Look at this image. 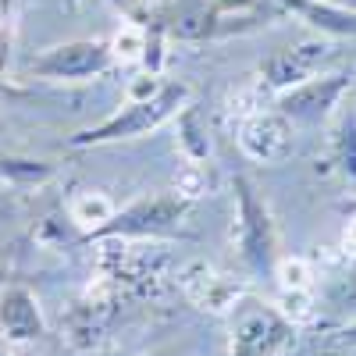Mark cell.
Returning <instances> with one entry per match:
<instances>
[{"label": "cell", "instance_id": "1", "mask_svg": "<svg viewBox=\"0 0 356 356\" xmlns=\"http://www.w3.org/2000/svg\"><path fill=\"white\" fill-rule=\"evenodd\" d=\"M186 100H189V86H182V82L161 86V93L146 97V100H129V107L107 118L104 125L72 136V146H104V143H118V139H139L146 132L161 129L168 118H175L186 107Z\"/></svg>", "mask_w": 356, "mask_h": 356}, {"label": "cell", "instance_id": "2", "mask_svg": "<svg viewBox=\"0 0 356 356\" xmlns=\"http://www.w3.org/2000/svg\"><path fill=\"white\" fill-rule=\"evenodd\" d=\"M235 243H239L243 264L257 278H275L278 271V239H275V221L271 211L264 207V200L257 196V189L246 178H235Z\"/></svg>", "mask_w": 356, "mask_h": 356}, {"label": "cell", "instance_id": "3", "mask_svg": "<svg viewBox=\"0 0 356 356\" xmlns=\"http://www.w3.org/2000/svg\"><path fill=\"white\" fill-rule=\"evenodd\" d=\"M186 211L189 200L182 193H161L125 207V211H114V218L104 228H97L89 239H150L161 232H175L182 225Z\"/></svg>", "mask_w": 356, "mask_h": 356}, {"label": "cell", "instance_id": "4", "mask_svg": "<svg viewBox=\"0 0 356 356\" xmlns=\"http://www.w3.org/2000/svg\"><path fill=\"white\" fill-rule=\"evenodd\" d=\"M296 324L275 307H243L232 324L228 356H282L296 346Z\"/></svg>", "mask_w": 356, "mask_h": 356}, {"label": "cell", "instance_id": "5", "mask_svg": "<svg viewBox=\"0 0 356 356\" xmlns=\"http://www.w3.org/2000/svg\"><path fill=\"white\" fill-rule=\"evenodd\" d=\"M114 65L111 43L104 40H75V43H61L50 47L47 54H40L29 75L40 79H57V82H82V79H97Z\"/></svg>", "mask_w": 356, "mask_h": 356}, {"label": "cell", "instance_id": "6", "mask_svg": "<svg viewBox=\"0 0 356 356\" xmlns=\"http://www.w3.org/2000/svg\"><path fill=\"white\" fill-rule=\"evenodd\" d=\"M335 57V47L324 43V40H310V43H296L285 47L278 54H271L267 61L260 65V82L275 93H285V89H296L310 79L321 75V68Z\"/></svg>", "mask_w": 356, "mask_h": 356}, {"label": "cell", "instance_id": "7", "mask_svg": "<svg viewBox=\"0 0 356 356\" xmlns=\"http://www.w3.org/2000/svg\"><path fill=\"white\" fill-rule=\"evenodd\" d=\"M349 89V75L339 72V75H317L296 89H285L278 97V111L289 118V122H321L328 114L342 93Z\"/></svg>", "mask_w": 356, "mask_h": 356}, {"label": "cell", "instance_id": "8", "mask_svg": "<svg viewBox=\"0 0 356 356\" xmlns=\"http://www.w3.org/2000/svg\"><path fill=\"white\" fill-rule=\"evenodd\" d=\"M43 310L25 285H0V339L8 346H25L43 335Z\"/></svg>", "mask_w": 356, "mask_h": 356}, {"label": "cell", "instance_id": "9", "mask_svg": "<svg viewBox=\"0 0 356 356\" xmlns=\"http://www.w3.org/2000/svg\"><path fill=\"white\" fill-rule=\"evenodd\" d=\"M289 118L282 111H257L250 114L246 122L239 125V146L243 154L260 161V164H271L282 161L289 150Z\"/></svg>", "mask_w": 356, "mask_h": 356}, {"label": "cell", "instance_id": "10", "mask_svg": "<svg viewBox=\"0 0 356 356\" xmlns=\"http://www.w3.org/2000/svg\"><path fill=\"white\" fill-rule=\"evenodd\" d=\"M182 285H186V296L200 307V310H211V314H228L235 303L243 300V285L235 278H225L218 271L203 264H189L186 275H182Z\"/></svg>", "mask_w": 356, "mask_h": 356}, {"label": "cell", "instance_id": "11", "mask_svg": "<svg viewBox=\"0 0 356 356\" xmlns=\"http://www.w3.org/2000/svg\"><path fill=\"white\" fill-rule=\"evenodd\" d=\"M282 4L296 15H303L310 25L324 29V33L356 36V11L353 8H328V4H314V0H282Z\"/></svg>", "mask_w": 356, "mask_h": 356}, {"label": "cell", "instance_id": "12", "mask_svg": "<svg viewBox=\"0 0 356 356\" xmlns=\"http://www.w3.org/2000/svg\"><path fill=\"white\" fill-rule=\"evenodd\" d=\"M68 214L79 228H86L89 235H93L97 228H104L111 218H114V203L104 196V193H79L68 207Z\"/></svg>", "mask_w": 356, "mask_h": 356}, {"label": "cell", "instance_id": "13", "mask_svg": "<svg viewBox=\"0 0 356 356\" xmlns=\"http://www.w3.org/2000/svg\"><path fill=\"white\" fill-rule=\"evenodd\" d=\"M178 143H182V150H186V157H189L193 164H200V161L211 157V139L203 136L196 111H186V114H182V125H178Z\"/></svg>", "mask_w": 356, "mask_h": 356}, {"label": "cell", "instance_id": "14", "mask_svg": "<svg viewBox=\"0 0 356 356\" xmlns=\"http://www.w3.org/2000/svg\"><path fill=\"white\" fill-rule=\"evenodd\" d=\"M146 43H150V36H146L139 25H125L122 33L114 36V43H111V54H114V61H143Z\"/></svg>", "mask_w": 356, "mask_h": 356}, {"label": "cell", "instance_id": "15", "mask_svg": "<svg viewBox=\"0 0 356 356\" xmlns=\"http://www.w3.org/2000/svg\"><path fill=\"white\" fill-rule=\"evenodd\" d=\"M339 150H342V168H346V175L356 178V122H346L342 139H339Z\"/></svg>", "mask_w": 356, "mask_h": 356}, {"label": "cell", "instance_id": "16", "mask_svg": "<svg viewBox=\"0 0 356 356\" xmlns=\"http://www.w3.org/2000/svg\"><path fill=\"white\" fill-rule=\"evenodd\" d=\"M332 342H335V346H346V349H356V324H346V328H339Z\"/></svg>", "mask_w": 356, "mask_h": 356}, {"label": "cell", "instance_id": "17", "mask_svg": "<svg viewBox=\"0 0 356 356\" xmlns=\"http://www.w3.org/2000/svg\"><path fill=\"white\" fill-rule=\"evenodd\" d=\"M349 8H353V11H356V0H349Z\"/></svg>", "mask_w": 356, "mask_h": 356}, {"label": "cell", "instance_id": "18", "mask_svg": "<svg viewBox=\"0 0 356 356\" xmlns=\"http://www.w3.org/2000/svg\"><path fill=\"white\" fill-rule=\"evenodd\" d=\"M0 285H4V278H0Z\"/></svg>", "mask_w": 356, "mask_h": 356}, {"label": "cell", "instance_id": "19", "mask_svg": "<svg viewBox=\"0 0 356 356\" xmlns=\"http://www.w3.org/2000/svg\"><path fill=\"white\" fill-rule=\"evenodd\" d=\"M0 356H8V353H0Z\"/></svg>", "mask_w": 356, "mask_h": 356}]
</instances>
